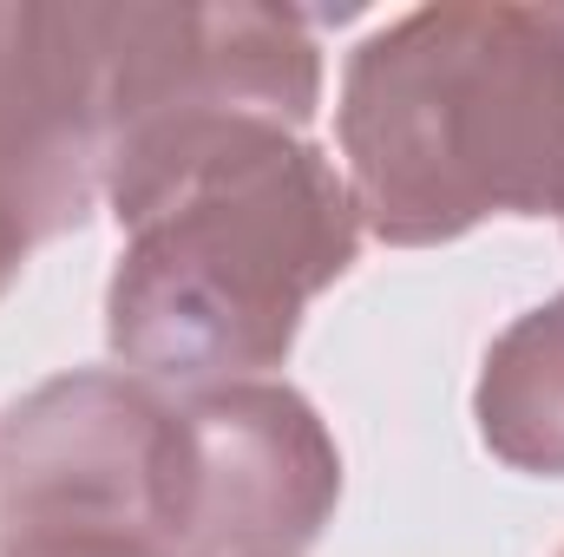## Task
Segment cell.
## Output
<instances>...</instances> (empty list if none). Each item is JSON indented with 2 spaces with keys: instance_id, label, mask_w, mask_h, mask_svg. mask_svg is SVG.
<instances>
[{
  "instance_id": "obj_1",
  "label": "cell",
  "mask_w": 564,
  "mask_h": 557,
  "mask_svg": "<svg viewBox=\"0 0 564 557\" xmlns=\"http://www.w3.org/2000/svg\"><path fill=\"white\" fill-rule=\"evenodd\" d=\"M335 164L388 250L492 217L564 223V7L446 0L381 20L341 73Z\"/></svg>"
},
{
  "instance_id": "obj_2",
  "label": "cell",
  "mask_w": 564,
  "mask_h": 557,
  "mask_svg": "<svg viewBox=\"0 0 564 557\" xmlns=\"http://www.w3.org/2000/svg\"><path fill=\"white\" fill-rule=\"evenodd\" d=\"M361 237L355 190L315 139L243 144L126 223L106 348L171 394L270 381Z\"/></svg>"
},
{
  "instance_id": "obj_3",
  "label": "cell",
  "mask_w": 564,
  "mask_h": 557,
  "mask_svg": "<svg viewBox=\"0 0 564 557\" xmlns=\"http://www.w3.org/2000/svg\"><path fill=\"white\" fill-rule=\"evenodd\" d=\"M322 112V40L295 7L126 0L106 46L99 197L126 223L257 139H308Z\"/></svg>"
},
{
  "instance_id": "obj_4",
  "label": "cell",
  "mask_w": 564,
  "mask_h": 557,
  "mask_svg": "<svg viewBox=\"0 0 564 557\" xmlns=\"http://www.w3.org/2000/svg\"><path fill=\"white\" fill-rule=\"evenodd\" d=\"M341 505V446L289 381L177 394L164 545L184 557H308Z\"/></svg>"
},
{
  "instance_id": "obj_5",
  "label": "cell",
  "mask_w": 564,
  "mask_h": 557,
  "mask_svg": "<svg viewBox=\"0 0 564 557\" xmlns=\"http://www.w3.org/2000/svg\"><path fill=\"white\" fill-rule=\"evenodd\" d=\"M177 394L126 368H73L0 414L7 538L164 545V446Z\"/></svg>"
},
{
  "instance_id": "obj_6",
  "label": "cell",
  "mask_w": 564,
  "mask_h": 557,
  "mask_svg": "<svg viewBox=\"0 0 564 557\" xmlns=\"http://www.w3.org/2000/svg\"><path fill=\"white\" fill-rule=\"evenodd\" d=\"M112 7L0 0V217L33 243L93 223Z\"/></svg>"
},
{
  "instance_id": "obj_7",
  "label": "cell",
  "mask_w": 564,
  "mask_h": 557,
  "mask_svg": "<svg viewBox=\"0 0 564 557\" xmlns=\"http://www.w3.org/2000/svg\"><path fill=\"white\" fill-rule=\"evenodd\" d=\"M479 446L532 479H564V295L512 315L473 387Z\"/></svg>"
},
{
  "instance_id": "obj_8",
  "label": "cell",
  "mask_w": 564,
  "mask_h": 557,
  "mask_svg": "<svg viewBox=\"0 0 564 557\" xmlns=\"http://www.w3.org/2000/svg\"><path fill=\"white\" fill-rule=\"evenodd\" d=\"M0 557H184L151 538H0Z\"/></svg>"
},
{
  "instance_id": "obj_9",
  "label": "cell",
  "mask_w": 564,
  "mask_h": 557,
  "mask_svg": "<svg viewBox=\"0 0 564 557\" xmlns=\"http://www.w3.org/2000/svg\"><path fill=\"white\" fill-rule=\"evenodd\" d=\"M33 250H40V243H33L20 223H7V217H0V302H7V288L20 282V270H26V256H33Z\"/></svg>"
},
{
  "instance_id": "obj_10",
  "label": "cell",
  "mask_w": 564,
  "mask_h": 557,
  "mask_svg": "<svg viewBox=\"0 0 564 557\" xmlns=\"http://www.w3.org/2000/svg\"><path fill=\"white\" fill-rule=\"evenodd\" d=\"M558 557H564V551H558Z\"/></svg>"
}]
</instances>
